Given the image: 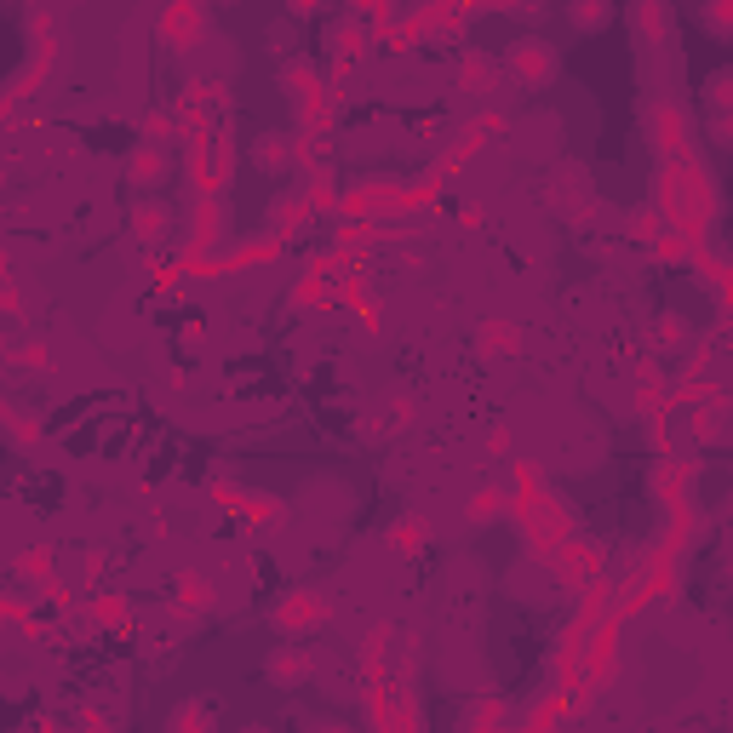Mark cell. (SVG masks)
Returning a JSON list of instances; mask_svg holds the SVG:
<instances>
[{"label": "cell", "instance_id": "1", "mask_svg": "<svg viewBox=\"0 0 733 733\" xmlns=\"http://www.w3.org/2000/svg\"><path fill=\"white\" fill-rule=\"evenodd\" d=\"M573 23L579 29H602L608 23V0H573Z\"/></svg>", "mask_w": 733, "mask_h": 733}]
</instances>
